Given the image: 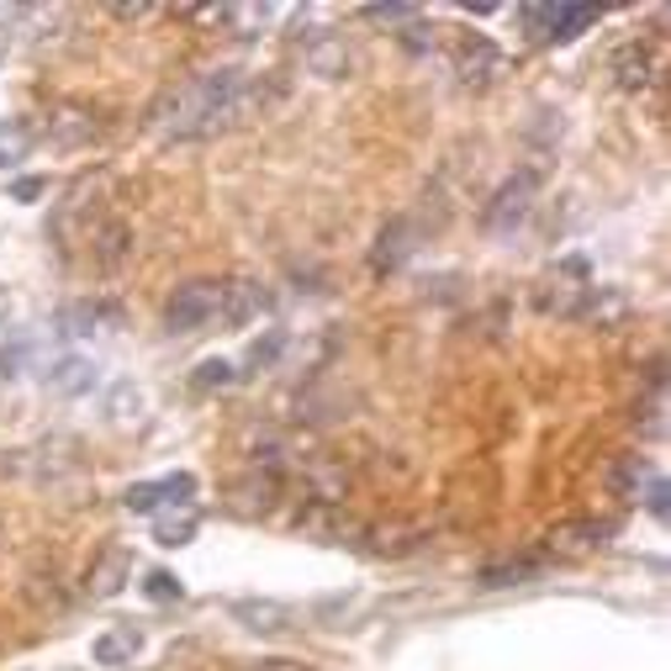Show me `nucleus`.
<instances>
[{"instance_id":"1a4fd4ad","label":"nucleus","mask_w":671,"mask_h":671,"mask_svg":"<svg viewBox=\"0 0 671 671\" xmlns=\"http://www.w3.org/2000/svg\"><path fill=\"white\" fill-rule=\"evenodd\" d=\"M413 239H418V233H413V222H407V217L387 222V228H381V239H376V248H370V270H376V276L396 270V265H402V259L418 248Z\"/></svg>"},{"instance_id":"5701e85b","label":"nucleus","mask_w":671,"mask_h":671,"mask_svg":"<svg viewBox=\"0 0 671 671\" xmlns=\"http://www.w3.org/2000/svg\"><path fill=\"white\" fill-rule=\"evenodd\" d=\"M233 381V365L228 359H207V365H196V387L207 391V387H228Z\"/></svg>"},{"instance_id":"f8f14e48","label":"nucleus","mask_w":671,"mask_h":671,"mask_svg":"<svg viewBox=\"0 0 671 671\" xmlns=\"http://www.w3.org/2000/svg\"><path fill=\"white\" fill-rule=\"evenodd\" d=\"M138 645H143V635L127 624V630H111V635L96 639V645H90V656H96V667H133Z\"/></svg>"},{"instance_id":"4468645a","label":"nucleus","mask_w":671,"mask_h":671,"mask_svg":"<svg viewBox=\"0 0 671 671\" xmlns=\"http://www.w3.org/2000/svg\"><path fill=\"white\" fill-rule=\"evenodd\" d=\"M42 381H48V387L53 391H64V396H74V391H90L96 387V365H90V359H59V365H53V370H42Z\"/></svg>"},{"instance_id":"2eb2a0df","label":"nucleus","mask_w":671,"mask_h":671,"mask_svg":"<svg viewBox=\"0 0 671 671\" xmlns=\"http://www.w3.org/2000/svg\"><path fill=\"white\" fill-rule=\"evenodd\" d=\"M534 571H539V565H534V561H513V565H481V576H476V582H481V587H513V582H529Z\"/></svg>"},{"instance_id":"39448f33","label":"nucleus","mask_w":671,"mask_h":671,"mask_svg":"<svg viewBox=\"0 0 671 671\" xmlns=\"http://www.w3.org/2000/svg\"><path fill=\"white\" fill-rule=\"evenodd\" d=\"M508 70V59H502V53H497L492 42H487V37H465V42H460V53H455V74L460 80H465V85H492L497 74Z\"/></svg>"},{"instance_id":"f3484780","label":"nucleus","mask_w":671,"mask_h":671,"mask_svg":"<svg viewBox=\"0 0 671 671\" xmlns=\"http://www.w3.org/2000/svg\"><path fill=\"white\" fill-rule=\"evenodd\" d=\"M619 85H624V90H639V85H650V59H645L639 48H630V53L619 59Z\"/></svg>"},{"instance_id":"412c9836","label":"nucleus","mask_w":671,"mask_h":671,"mask_svg":"<svg viewBox=\"0 0 671 671\" xmlns=\"http://www.w3.org/2000/svg\"><path fill=\"white\" fill-rule=\"evenodd\" d=\"M143 593H148L154 602H170V598H180V576H170V571H148Z\"/></svg>"},{"instance_id":"aec40b11","label":"nucleus","mask_w":671,"mask_h":671,"mask_svg":"<svg viewBox=\"0 0 671 671\" xmlns=\"http://www.w3.org/2000/svg\"><path fill=\"white\" fill-rule=\"evenodd\" d=\"M96 318H101V307H64L59 328H64L70 339H80V333H90V328H96Z\"/></svg>"},{"instance_id":"0eeeda50","label":"nucleus","mask_w":671,"mask_h":671,"mask_svg":"<svg viewBox=\"0 0 671 671\" xmlns=\"http://www.w3.org/2000/svg\"><path fill=\"white\" fill-rule=\"evenodd\" d=\"M191 492H196V476H164V481H143V487H127L122 492V508L127 513H154L164 497H175V502H191Z\"/></svg>"},{"instance_id":"a878e982","label":"nucleus","mask_w":671,"mask_h":671,"mask_svg":"<svg viewBox=\"0 0 671 671\" xmlns=\"http://www.w3.org/2000/svg\"><path fill=\"white\" fill-rule=\"evenodd\" d=\"M645 508H650L656 518H667V481H661V476H650V492H645Z\"/></svg>"},{"instance_id":"6ab92c4d","label":"nucleus","mask_w":671,"mask_h":671,"mask_svg":"<svg viewBox=\"0 0 671 671\" xmlns=\"http://www.w3.org/2000/svg\"><path fill=\"white\" fill-rule=\"evenodd\" d=\"M27 127H22V122H11V133H5V127H0V170H5V164H16V159H22V154H27Z\"/></svg>"},{"instance_id":"20e7f679","label":"nucleus","mask_w":671,"mask_h":671,"mask_svg":"<svg viewBox=\"0 0 671 671\" xmlns=\"http://www.w3.org/2000/svg\"><path fill=\"white\" fill-rule=\"evenodd\" d=\"M534 42H571L598 22V5H524L518 11Z\"/></svg>"},{"instance_id":"dca6fc26","label":"nucleus","mask_w":671,"mask_h":671,"mask_svg":"<svg viewBox=\"0 0 671 671\" xmlns=\"http://www.w3.org/2000/svg\"><path fill=\"white\" fill-rule=\"evenodd\" d=\"M191 534H196V513L185 508L180 518H159V529H154V539L175 550V545H191Z\"/></svg>"},{"instance_id":"cd10ccee","label":"nucleus","mask_w":671,"mask_h":671,"mask_svg":"<svg viewBox=\"0 0 671 671\" xmlns=\"http://www.w3.org/2000/svg\"><path fill=\"white\" fill-rule=\"evenodd\" d=\"M254 671H307V667H296V661H259Z\"/></svg>"},{"instance_id":"ddd939ff","label":"nucleus","mask_w":671,"mask_h":671,"mask_svg":"<svg viewBox=\"0 0 671 671\" xmlns=\"http://www.w3.org/2000/svg\"><path fill=\"white\" fill-rule=\"evenodd\" d=\"M265 307V291L254 281H222V322H248Z\"/></svg>"},{"instance_id":"9d476101","label":"nucleus","mask_w":671,"mask_h":671,"mask_svg":"<svg viewBox=\"0 0 671 671\" xmlns=\"http://www.w3.org/2000/svg\"><path fill=\"white\" fill-rule=\"evenodd\" d=\"M608 524H593V518H587V524H561V529H550V550H556V556H587V550H598L602 539H608Z\"/></svg>"},{"instance_id":"393cba45","label":"nucleus","mask_w":671,"mask_h":671,"mask_svg":"<svg viewBox=\"0 0 671 671\" xmlns=\"http://www.w3.org/2000/svg\"><path fill=\"white\" fill-rule=\"evenodd\" d=\"M365 16H370V22H407L413 5H365Z\"/></svg>"},{"instance_id":"f03ea898","label":"nucleus","mask_w":671,"mask_h":671,"mask_svg":"<svg viewBox=\"0 0 671 671\" xmlns=\"http://www.w3.org/2000/svg\"><path fill=\"white\" fill-rule=\"evenodd\" d=\"M207 322H222V281H185L164 302V333H202Z\"/></svg>"},{"instance_id":"423d86ee","label":"nucleus","mask_w":671,"mask_h":671,"mask_svg":"<svg viewBox=\"0 0 671 671\" xmlns=\"http://www.w3.org/2000/svg\"><path fill=\"white\" fill-rule=\"evenodd\" d=\"M127 582H133V556H127V550H101L96 565H90V576H85V593L107 602V598H117Z\"/></svg>"},{"instance_id":"4be33fe9","label":"nucleus","mask_w":671,"mask_h":671,"mask_svg":"<svg viewBox=\"0 0 671 671\" xmlns=\"http://www.w3.org/2000/svg\"><path fill=\"white\" fill-rule=\"evenodd\" d=\"M74 138H90V117L64 111V117H59V127H53V143H74Z\"/></svg>"},{"instance_id":"a211bd4d","label":"nucleus","mask_w":671,"mask_h":671,"mask_svg":"<svg viewBox=\"0 0 671 671\" xmlns=\"http://www.w3.org/2000/svg\"><path fill=\"white\" fill-rule=\"evenodd\" d=\"M122 254H127V228H107V233L96 239V259L111 270V265H122Z\"/></svg>"},{"instance_id":"6e6552de","label":"nucleus","mask_w":671,"mask_h":671,"mask_svg":"<svg viewBox=\"0 0 671 671\" xmlns=\"http://www.w3.org/2000/svg\"><path fill=\"white\" fill-rule=\"evenodd\" d=\"M233 619L244 624V630H254V635H281V630H291V608L276 598H239L233 602Z\"/></svg>"},{"instance_id":"bb28decb","label":"nucleus","mask_w":671,"mask_h":671,"mask_svg":"<svg viewBox=\"0 0 671 671\" xmlns=\"http://www.w3.org/2000/svg\"><path fill=\"white\" fill-rule=\"evenodd\" d=\"M11 196H16V202H37V196H42V180H37V175H22L16 185H11Z\"/></svg>"},{"instance_id":"9b49d317","label":"nucleus","mask_w":671,"mask_h":671,"mask_svg":"<svg viewBox=\"0 0 671 671\" xmlns=\"http://www.w3.org/2000/svg\"><path fill=\"white\" fill-rule=\"evenodd\" d=\"M307 70L322 74V80H344V74H350V48H344V37H313V42H307Z\"/></svg>"},{"instance_id":"f257e3e1","label":"nucleus","mask_w":671,"mask_h":671,"mask_svg":"<svg viewBox=\"0 0 671 671\" xmlns=\"http://www.w3.org/2000/svg\"><path fill=\"white\" fill-rule=\"evenodd\" d=\"M259 101L265 96L239 70H207L175 90L170 117H164V133L170 138H217V133L248 122V111H259Z\"/></svg>"},{"instance_id":"b1692460","label":"nucleus","mask_w":671,"mask_h":671,"mask_svg":"<svg viewBox=\"0 0 671 671\" xmlns=\"http://www.w3.org/2000/svg\"><path fill=\"white\" fill-rule=\"evenodd\" d=\"M22 359H27V339H16L11 350H0V376H5V381L22 376Z\"/></svg>"},{"instance_id":"7ed1b4c3","label":"nucleus","mask_w":671,"mask_h":671,"mask_svg":"<svg viewBox=\"0 0 671 671\" xmlns=\"http://www.w3.org/2000/svg\"><path fill=\"white\" fill-rule=\"evenodd\" d=\"M534 191H539V180H534L529 170H518L513 180H502V185H497V196L487 202V233H492V239H508L513 228H524V222H529Z\"/></svg>"}]
</instances>
